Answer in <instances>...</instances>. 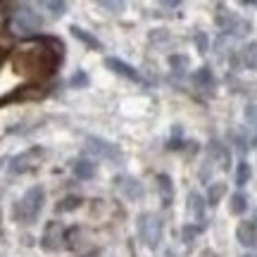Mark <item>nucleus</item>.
Segmentation results:
<instances>
[{
    "mask_svg": "<svg viewBox=\"0 0 257 257\" xmlns=\"http://www.w3.org/2000/svg\"><path fill=\"white\" fill-rule=\"evenodd\" d=\"M62 43L55 38H34L12 50V69L31 81L53 76L62 60Z\"/></svg>",
    "mask_w": 257,
    "mask_h": 257,
    "instance_id": "f257e3e1",
    "label": "nucleus"
},
{
    "mask_svg": "<svg viewBox=\"0 0 257 257\" xmlns=\"http://www.w3.org/2000/svg\"><path fill=\"white\" fill-rule=\"evenodd\" d=\"M138 236L143 240V245L150 250H157L160 245V240H162V231H165V221L160 214L155 212H143V214H138Z\"/></svg>",
    "mask_w": 257,
    "mask_h": 257,
    "instance_id": "f03ea898",
    "label": "nucleus"
},
{
    "mask_svg": "<svg viewBox=\"0 0 257 257\" xmlns=\"http://www.w3.org/2000/svg\"><path fill=\"white\" fill-rule=\"evenodd\" d=\"M43 202H46V191H43L41 186H31V188L24 193V198L17 202L15 217H17L19 221H24V224L36 221V217L41 214V210H43Z\"/></svg>",
    "mask_w": 257,
    "mask_h": 257,
    "instance_id": "7ed1b4c3",
    "label": "nucleus"
},
{
    "mask_svg": "<svg viewBox=\"0 0 257 257\" xmlns=\"http://www.w3.org/2000/svg\"><path fill=\"white\" fill-rule=\"evenodd\" d=\"M43 157H46V148L31 146V148H27L24 153H19V155H15L10 160V172H12V174L31 172V169H36V167L43 162Z\"/></svg>",
    "mask_w": 257,
    "mask_h": 257,
    "instance_id": "20e7f679",
    "label": "nucleus"
},
{
    "mask_svg": "<svg viewBox=\"0 0 257 257\" xmlns=\"http://www.w3.org/2000/svg\"><path fill=\"white\" fill-rule=\"evenodd\" d=\"M214 22L219 24V29L224 31V34H229V36H236V38L245 36V34L250 31V22L240 19L238 15H233V12H229V10H224V8L217 12Z\"/></svg>",
    "mask_w": 257,
    "mask_h": 257,
    "instance_id": "39448f33",
    "label": "nucleus"
},
{
    "mask_svg": "<svg viewBox=\"0 0 257 257\" xmlns=\"http://www.w3.org/2000/svg\"><path fill=\"white\" fill-rule=\"evenodd\" d=\"M86 150H88L91 155L100 157V160H110V162H121V157H124L119 146H114V143L105 141V138H98V136L86 138Z\"/></svg>",
    "mask_w": 257,
    "mask_h": 257,
    "instance_id": "423d86ee",
    "label": "nucleus"
},
{
    "mask_svg": "<svg viewBox=\"0 0 257 257\" xmlns=\"http://www.w3.org/2000/svg\"><path fill=\"white\" fill-rule=\"evenodd\" d=\"M12 29H15V34H19V36H29V34H34V31L41 29V17L31 8H22L12 17Z\"/></svg>",
    "mask_w": 257,
    "mask_h": 257,
    "instance_id": "0eeeda50",
    "label": "nucleus"
},
{
    "mask_svg": "<svg viewBox=\"0 0 257 257\" xmlns=\"http://www.w3.org/2000/svg\"><path fill=\"white\" fill-rule=\"evenodd\" d=\"M114 186H117V191L121 193V198H126V200H141L143 195H146V188L143 184L134 179V176L128 174H119L114 179Z\"/></svg>",
    "mask_w": 257,
    "mask_h": 257,
    "instance_id": "6e6552de",
    "label": "nucleus"
},
{
    "mask_svg": "<svg viewBox=\"0 0 257 257\" xmlns=\"http://www.w3.org/2000/svg\"><path fill=\"white\" fill-rule=\"evenodd\" d=\"M64 226L60 221H50L43 231V238H41V248L48 250V252H53V250H60L64 245Z\"/></svg>",
    "mask_w": 257,
    "mask_h": 257,
    "instance_id": "1a4fd4ad",
    "label": "nucleus"
},
{
    "mask_svg": "<svg viewBox=\"0 0 257 257\" xmlns=\"http://www.w3.org/2000/svg\"><path fill=\"white\" fill-rule=\"evenodd\" d=\"M41 95H43V88H38V86H22V88H17L15 93L3 95V98H0V105H3V102H15V100H36Z\"/></svg>",
    "mask_w": 257,
    "mask_h": 257,
    "instance_id": "9d476101",
    "label": "nucleus"
},
{
    "mask_svg": "<svg viewBox=\"0 0 257 257\" xmlns=\"http://www.w3.org/2000/svg\"><path fill=\"white\" fill-rule=\"evenodd\" d=\"M207 157H210L212 162H217L221 169H229L231 167V155L226 146H221L219 141H212L210 146H207Z\"/></svg>",
    "mask_w": 257,
    "mask_h": 257,
    "instance_id": "9b49d317",
    "label": "nucleus"
},
{
    "mask_svg": "<svg viewBox=\"0 0 257 257\" xmlns=\"http://www.w3.org/2000/svg\"><path fill=\"white\" fill-rule=\"evenodd\" d=\"M236 238H238L240 245L255 248L257 245V231H255V226H252V221H240L238 229H236Z\"/></svg>",
    "mask_w": 257,
    "mask_h": 257,
    "instance_id": "f8f14e48",
    "label": "nucleus"
},
{
    "mask_svg": "<svg viewBox=\"0 0 257 257\" xmlns=\"http://www.w3.org/2000/svg\"><path fill=\"white\" fill-rule=\"evenodd\" d=\"M188 212L193 214V219L198 221V226L205 229V200H202L200 193L193 191L191 195H188Z\"/></svg>",
    "mask_w": 257,
    "mask_h": 257,
    "instance_id": "ddd939ff",
    "label": "nucleus"
},
{
    "mask_svg": "<svg viewBox=\"0 0 257 257\" xmlns=\"http://www.w3.org/2000/svg\"><path fill=\"white\" fill-rule=\"evenodd\" d=\"M105 67L112 69L114 74H119V76H126V79H131V81H138V72L128 62H121V60H117V57H107V60H105Z\"/></svg>",
    "mask_w": 257,
    "mask_h": 257,
    "instance_id": "4468645a",
    "label": "nucleus"
},
{
    "mask_svg": "<svg viewBox=\"0 0 257 257\" xmlns=\"http://www.w3.org/2000/svg\"><path fill=\"white\" fill-rule=\"evenodd\" d=\"M72 169H74V174L79 176V179L86 181V179H93V176H95V169H98V167H95V162L88 160V157H79V160L72 165Z\"/></svg>",
    "mask_w": 257,
    "mask_h": 257,
    "instance_id": "2eb2a0df",
    "label": "nucleus"
},
{
    "mask_svg": "<svg viewBox=\"0 0 257 257\" xmlns=\"http://www.w3.org/2000/svg\"><path fill=\"white\" fill-rule=\"evenodd\" d=\"M157 184H160V198H162V205L169 207L174 202V186H172V179L167 174H160L157 176Z\"/></svg>",
    "mask_w": 257,
    "mask_h": 257,
    "instance_id": "dca6fc26",
    "label": "nucleus"
},
{
    "mask_svg": "<svg viewBox=\"0 0 257 257\" xmlns=\"http://www.w3.org/2000/svg\"><path fill=\"white\" fill-rule=\"evenodd\" d=\"M69 31H72V36H74V38H79V41H81L83 46L93 48V50H100V41H98L95 36H91L88 31H83L81 27H76V24H74V27H69Z\"/></svg>",
    "mask_w": 257,
    "mask_h": 257,
    "instance_id": "f3484780",
    "label": "nucleus"
},
{
    "mask_svg": "<svg viewBox=\"0 0 257 257\" xmlns=\"http://www.w3.org/2000/svg\"><path fill=\"white\" fill-rule=\"evenodd\" d=\"M193 83H195L198 88H212V86H214V76H212L210 67H200L198 72L193 74Z\"/></svg>",
    "mask_w": 257,
    "mask_h": 257,
    "instance_id": "a211bd4d",
    "label": "nucleus"
},
{
    "mask_svg": "<svg viewBox=\"0 0 257 257\" xmlns=\"http://www.w3.org/2000/svg\"><path fill=\"white\" fill-rule=\"evenodd\" d=\"M229 210L231 214H243V212L248 210V198H245V193H233L229 200Z\"/></svg>",
    "mask_w": 257,
    "mask_h": 257,
    "instance_id": "6ab92c4d",
    "label": "nucleus"
},
{
    "mask_svg": "<svg viewBox=\"0 0 257 257\" xmlns=\"http://www.w3.org/2000/svg\"><path fill=\"white\" fill-rule=\"evenodd\" d=\"M81 245V229L79 226H72V229L64 231V248L76 250Z\"/></svg>",
    "mask_w": 257,
    "mask_h": 257,
    "instance_id": "aec40b11",
    "label": "nucleus"
},
{
    "mask_svg": "<svg viewBox=\"0 0 257 257\" xmlns=\"http://www.w3.org/2000/svg\"><path fill=\"white\" fill-rule=\"evenodd\" d=\"M240 60H243V64H245L248 69H257V43H250V46L243 48Z\"/></svg>",
    "mask_w": 257,
    "mask_h": 257,
    "instance_id": "412c9836",
    "label": "nucleus"
},
{
    "mask_svg": "<svg viewBox=\"0 0 257 257\" xmlns=\"http://www.w3.org/2000/svg\"><path fill=\"white\" fill-rule=\"evenodd\" d=\"M226 193V184H210V191H207V205H219L221 195Z\"/></svg>",
    "mask_w": 257,
    "mask_h": 257,
    "instance_id": "4be33fe9",
    "label": "nucleus"
},
{
    "mask_svg": "<svg viewBox=\"0 0 257 257\" xmlns=\"http://www.w3.org/2000/svg\"><path fill=\"white\" fill-rule=\"evenodd\" d=\"M76 207H81V198H76V195H69V198H62V200L55 205L57 212H74Z\"/></svg>",
    "mask_w": 257,
    "mask_h": 257,
    "instance_id": "5701e85b",
    "label": "nucleus"
},
{
    "mask_svg": "<svg viewBox=\"0 0 257 257\" xmlns=\"http://www.w3.org/2000/svg\"><path fill=\"white\" fill-rule=\"evenodd\" d=\"M250 174H252V172H250V165H248V162H240L238 169H236V184L245 186L250 181Z\"/></svg>",
    "mask_w": 257,
    "mask_h": 257,
    "instance_id": "b1692460",
    "label": "nucleus"
},
{
    "mask_svg": "<svg viewBox=\"0 0 257 257\" xmlns=\"http://www.w3.org/2000/svg\"><path fill=\"white\" fill-rule=\"evenodd\" d=\"M43 8L50 10V12H53V17H62L64 12H67V3H60V0H46V3H43Z\"/></svg>",
    "mask_w": 257,
    "mask_h": 257,
    "instance_id": "393cba45",
    "label": "nucleus"
},
{
    "mask_svg": "<svg viewBox=\"0 0 257 257\" xmlns=\"http://www.w3.org/2000/svg\"><path fill=\"white\" fill-rule=\"evenodd\" d=\"M200 231H202V226H198V224H184V229H181V238H184V243H191Z\"/></svg>",
    "mask_w": 257,
    "mask_h": 257,
    "instance_id": "a878e982",
    "label": "nucleus"
},
{
    "mask_svg": "<svg viewBox=\"0 0 257 257\" xmlns=\"http://www.w3.org/2000/svg\"><path fill=\"white\" fill-rule=\"evenodd\" d=\"M86 83H88V76H86L83 72H76L72 79H69V86H74V88H81V86H86Z\"/></svg>",
    "mask_w": 257,
    "mask_h": 257,
    "instance_id": "bb28decb",
    "label": "nucleus"
},
{
    "mask_svg": "<svg viewBox=\"0 0 257 257\" xmlns=\"http://www.w3.org/2000/svg\"><path fill=\"white\" fill-rule=\"evenodd\" d=\"M245 121H248L250 126L257 128V105H248L245 107Z\"/></svg>",
    "mask_w": 257,
    "mask_h": 257,
    "instance_id": "cd10ccee",
    "label": "nucleus"
},
{
    "mask_svg": "<svg viewBox=\"0 0 257 257\" xmlns=\"http://www.w3.org/2000/svg\"><path fill=\"white\" fill-rule=\"evenodd\" d=\"M169 64H172L174 69H184V67H188V57L186 55H172L169 57Z\"/></svg>",
    "mask_w": 257,
    "mask_h": 257,
    "instance_id": "c85d7f7f",
    "label": "nucleus"
},
{
    "mask_svg": "<svg viewBox=\"0 0 257 257\" xmlns=\"http://www.w3.org/2000/svg\"><path fill=\"white\" fill-rule=\"evenodd\" d=\"M195 46H198V50H200V53H207L210 41H207V36H205V34H198V36H195Z\"/></svg>",
    "mask_w": 257,
    "mask_h": 257,
    "instance_id": "c756f323",
    "label": "nucleus"
},
{
    "mask_svg": "<svg viewBox=\"0 0 257 257\" xmlns=\"http://www.w3.org/2000/svg\"><path fill=\"white\" fill-rule=\"evenodd\" d=\"M100 8H102V10H112V12H121V10H124V3H112V0H102Z\"/></svg>",
    "mask_w": 257,
    "mask_h": 257,
    "instance_id": "7c9ffc66",
    "label": "nucleus"
},
{
    "mask_svg": "<svg viewBox=\"0 0 257 257\" xmlns=\"http://www.w3.org/2000/svg\"><path fill=\"white\" fill-rule=\"evenodd\" d=\"M10 5L8 3H0V31H3V27H5V22L10 19Z\"/></svg>",
    "mask_w": 257,
    "mask_h": 257,
    "instance_id": "2f4dec72",
    "label": "nucleus"
},
{
    "mask_svg": "<svg viewBox=\"0 0 257 257\" xmlns=\"http://www.w3.org/2000/svg\"><path fill=\"white\" fill-rule=\"evenodd\" d=\"M181 128L179 126H174V138H172V141H169V148H172V150H179V148H181Z\"/></svg>",
    "mask_w": 257,
    "mask_h": 257,
    "instance_id": "473e14b6",
    "label": "nucleus"
},
{
    "mask_svg": "<svg viewBox=\"0 0 257 257\" xmlns=\"http://www.w3.org/2000/svg\"><path fill=\"white\" fill-rule=\"evenodd\" d=\"M165 8H179V3H174V0H169V3H162Z\"/></svg>",
    "mask_w": 257,
    "mask_h": 257,
    "instance_id": "72a5a7b5",
    "label": "nucleus"
},
{
    "mask_svg": "<svg viewBox=\"0 0 257 257\" xmlns=\"http://www.w3.org/2000/svg\"><path fill=\"white\" fill-rule=\"evenodd\" d=\"M243 5H248V8H257V0H245Z\"/></svg>",
    "mask_w": 257,
    "mask_h": 257,
    "instance_id": "f704fd0d",
    "label": "nucleus"
},
{
    "mask_svg": "<svg viewBox=\"0 0 257 257\" xmlns=\"http://www.w3.org/2000/svg\"><path fill=\"white\" fill-rule=\"evenodd\" d=\"M252 226H255V231H257V212H255V217H252Z\"/></svg>",
    "mask_w": 257,
    "mask_h": 257,
    "instance_id": "c9c22d12",
    "label": "nucleus"
},
{
    "mask_svg": "<svg viewBox=\"0 0 257 257\" xmlns=\"http://www.w3.org/2000/svg\"><path fill=\"white\" fill-rule=\"evenodd\" d=\"M81 257H98V252H88V255H81Z\"/></svg>",
    "mask_w": 257,
    "mask_h": 257,
    "instance_id": "e433bc0d",
    "label": "nucleus"
},
{
    "mask_svg": "<svg viewBox=\"0 0 257 257\" xmlns=\"http://www.w3.org/2000/svg\"><path fill=\"white\" fill-rule=\"evenodd\" d=\"M245 257H257V252H255V255H245Z\"/></svg>",
    "mask_w": 257,
    "mask_h": 257,
    "instance_id": "4c0bfd02",
    "label": "nucleus"
},
{
    "mask_svg": "<svg viewBox=\"0 0 257 257\" xmlns=\"http://www.w3.org/2000/svg\"><path fill=\"white\" fill-rule=\"evenodd\" d=\"M0 167H3V157H0Z\"/></svg>",
    "mask_w": 257,
    "mask_h": 257,
    "instance_id": "58836bf2",
    "label": "nucleus"
},
{
    "mask_svg": "<svg viewBox=\"0 0 257 257\" xmlns=\"http://www.w3.org/2000/svg\"><path fill=\"white\" fill-rule=\"evenodd\" d=\"M0 60H3V55H0Z\"/></svg>",
    "mask_w": 257,
    "mask_h": 257,
    "instance_id": "ea45409f",
    "label": "nucleus"
}]
</instances>
